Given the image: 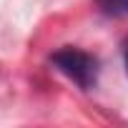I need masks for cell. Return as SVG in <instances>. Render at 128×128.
<instances>
[{"label": "cell", "instance_id": "cell-2", "mask_svg": "<svg viewBox=\"0 0 128 128\" xmlns=\"http://www.w3.org/2000/svg\"><path fill=\"white\" fill-rule=\"evenodd\" d=\"M98 8L106 15H116V18H128V0H96Z\"/></svg>", "mask_w": 128, "mask_h": 128}, {"label": "cell", "instance_id": "cell-3", "mask_svg": "<svg viewBox=\"0 0 128 128\" xmlns=\"http://www.w3.org/2000/svg\"><path fill=\"white\" fill-rule=\"evenodd\" d=\"M126 73H128V48H126Z\"/></svg>", "mask_w": 128, "mask_h": 128}, {"label": "cell", "instance_id": "cell-1", "mask_svg": "<svg viewBox=\"0 0 128 128\" xmlns=\"http://www.w3.org/2000/svg\"><path fill=\"white\" fill-rule=\"evenodd\" d=\"M50 63L58 73H63L68 80H73L78 88L88 90L96 86V78H98V60L80 50V48H60L50 55Z\"/></svg>", "mask_w": 128, "mask_h": 128}]
</instances>
